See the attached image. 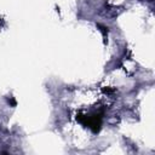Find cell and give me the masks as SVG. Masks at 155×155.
Here are the masks:
<instances>
[{"instance_id": "obj_1", "label": "cell", "mask_w": 155, "mask_h": 155, "mask_svg": "<svg viewBox=\"0 0 155 155\" xmlns=\"http://www.w3.org/2000/svg\"><path fill=\"white\" fill-rule=\"evenodd\" d=\"M78 120L84 126L91 128L94 133H97L101 130V126H102V114H98V113H94L92 115H81V114H79L78 115Z\"/></svg>"}, {"instance_id": "obj_2", "label": "cell", "mask_w": 155, "mask_h": 155, "mask_svg": "<svg viewBox=\"0 0 155 155\" xmlns=\"http://www.w3.org/2000/svg\"><path fill=\"white\" fill-rule=\"evenodd\" d=\"M97 27H98V28H101L99 30L103 33V35H105V34H107V31H108V28H105L104 25H101V24H97Z\"/></svg>"}, {"instance_id": "obj_3", "label": "cell", "mask_w": 155, "mask_h": 155, "mask_svg": "<svg viewBox=\"0 0 155 155\" xmlns=\"http://www.w3.org/2000/svg\"><path fill=\"white\" fill-rule=\"evenodd\" d=\"M8 103H10L11 105H13V107L16 105V101H15L13 98H10V99H8Z\"/></svg>"}, {"instance_id": "obj_4", "label": "cell", "mask_w": 155, "mask_h": 155, "mask_svg": "<svg viewBox=\"0 0 155 155\" xmlns=\"http://www.w3.org/2000/svg\"><path fill=\"white\" fill-rule=\"evenodd\" d=\"M104 92H108V93H110V92H113V90H110V88H104Z\"/></svg>"}]
</instances>
